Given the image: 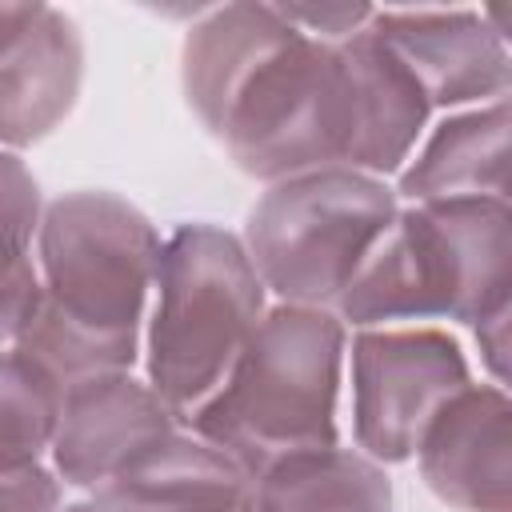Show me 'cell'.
<instances>
[{
    "label": "cell",
    "instance_id": "obj_17",
    "mask_svg": "<svg viewBox=\"0 0 512 512\" xmlns=\"http://www.w3.org/2000/svg\"><path fill=\"white\" fill-rule=\"evenodd\" d=\"M64 384L28 352L0 348V472L44 464L60 420Z\"/></svg>",
    "mask_w": 512,
    "mask_h": 512
},
{
    "label": "cell",
    "instance_id": "obj_8",
    "mask_svg": "<svg viewBox=\"0 0 512 512\" xmlns=\"http://www.w3.org/2000/svg\"><path fill=\"white\" fill-rule=\"evenodd\" d=\"M368 32L396 52L432 112L508 100V40L484 20L480 8H376Z\"/></svg>",
    "mask_w": 512,
    "mask_h": 512
},
{
    "label": "cell",
    "instance_id": "obj_1",
    "mask_svg": "<svg viewBox=\"0 0 512 512\" xmlns=\"http://www.w3.org/2000/svg\"><path fill=\"white\" fill-rule=\"evenodd\" d=\"M428 120V96L368 28L324 44L288 24L236 84L208 136L260 184L324 168L388 180L408 164Z\"/></svg>",
    "mask_w": 512,
    "mask_h": 512
},
{
    "label": "cell",
    "instance_id": "obj_21",
    "mask_svg": "<svg viewBox=\"0 0 512 512\" xmlns=\"http://www.w3.org/2000/svg\"><path fill=\"white\" fill-rule=\"evenodd\" d=\"M48 4H4L0 0V52H8L16 40H24L32 32V24L44 16Z\"/></svg>",
    "mask_w": 512,
    "mask_h": 512
},
{
    "label": "cell",
    "instance_id": "obj_4",
    "mask_svg": "<svg viewBox=\"0 0 512 512\" xmlns=\"http://www.w3.org/2000/svg\"><path fill=\"white\" fill-rule=\"evenodd\" d=\"M512 304L508 200L400 204L388 232L336 300L344 328L476 324Z\"/></svg>",
    "mask_w": 512,
    "mask_h": 512
},
{
    "label": "cell",
    "instance_id": "obj_19",
    "mask_svg": "<svg viewBox=\"0 0 512 512\" xmlns=\"http://www.w3.org/2000/svg\"><path fill=\"white\" fill-rule=\"evenodd\" d=\"M60 508H64V484L48 460L0 472V512H60Z\"/></svg>",
    "mask_w": 512,
    "mask_h": 512
},
{
    "label": "cell",
    "instance_id": "obj_6",
    "mask_svg": "<svg viewBox=\"0 0 512 512\" xmlns=\"http://www.w3.org/2000/svg\"><path fill=\"white\" fill-rule=\"evenodd\" d=\"M396 208V188L380 176L356 168L300 172L264 184L240 244L276 304L336 308Z\"/></svg>",
    "mask_w": 512,
    "mask_h": 512
},
{
    "label": "cell",
    "instance_id": "obj_13",
    "mask_svg": "<svg viewBox=\"0 0 512 512\" xmlns=\"http://www.w3.org/2000/svg\"><path fill=\"white\" fill-rule=\"evenodd\" d=\"M252 496V476L200 440L176 428L168 440L148 448L124 472L92 492L104 512H240Z\"/></svg>",
    "mask_w": 512,
    "mask_h": 512
},
{
    "label": "cell",
    "instance_id": "obj_16",
    "mask_svg": "<svg viewBox=\"0 0 512 512\" xmlns=\"http://www.w3.org/2000/svg\"><path fill=\"white\" fill-rule=\"evenodd\" d=\"M44 200L32 168L0 148V348L16 340L36 304V232Z\"/></svg>",
    "mask_w": 512,
    "mask_h": 512
},
{
    "label": "cell",
    "instance_id": "obj_23",
    "mask_svg": "<svg viewBox=\"0 0 512 512\" xmlns=\"http://www.w3.org/2000/svg\"><path fill=\"white\" fill-rule=\"evenodd\" d=\"M240 512H252V504H244V508H240Z\"/></svg>",
    "mask_w": 512,
    "mask_h": 512
},
{
    "label": "cell",
    "instance_id": "obj_2",
    "mask_svg": "<svg viewBox=\"0 0 512 512\" xmlns=\"http://www.w3.org/2000/svg\"><path fill=\"white\" fill-rule=\"evenodd\" d=\"M160 240L156 224L116 192L76 188L48 200L36 232V304L12 348L60 384L132 372Z\"/></svg>",
    "mask_w": 512,
    "mask_h": 512
},
{
    "label": "cell",
    "instance_id": "obj_5",
    "mask_svg": "<svg viewBox=\"0 0 512 512\" xmlns=\"http://www.w3.org/2000/svg\"><path fill=\"white\" fill-rule=\"evenodd\" d=\"M264 312L268 292L236 232L196 220L160 240L140 356L180 428L224 384Z\"/></svg>",
    "mask_w": 512,
    "mask_h": 512
},
{
    "label": "cell",
    "instance_id": "obj_9",
    "mask_svg": "<svg viewBox=\"0 0 512 512\" xmlns=\"http://www.w3.org/2000/svg\"><path fill=\"white\" fill-rule=\"evenodd\" d=\"M180 420L132 372H100L64 384L48 464L64 488L96 492L148 448L168 440Z\"/></svg>",
    "mask_w": 512,
    "mask_h": 512
},
{
    "label": "cell",
    "instance_id": "obj_22",
    "mask_svg": "<svg viewBox=\"0 0 512 512\" xmlns=\"http://www.w3.org/2000/svg\"><path fill=\"white\" fill-rule=\"evenodd\" d=\"M60 512H104V508H96L92 500H76V504H64Z\"/></svg>",
    "mask_w": 512,
    "mask_h": 512
},
{
    "label": "cell",
    "instance_id": "obj_12",
    "mask_svg": "<svg viewBox=\"0 0 512 512\" xmlns=\"http://www.w3.org/2000/svg\"><path fill=\"white\" fill-rule=\"evenodd\" d=\"M508 100L448 112L412 148L396 172V200H508Z\"/></svg>",
    "mask_w": 512,
    "mask_h": 512
},
{
    "label": "cell",
    "instance_id": "obj_20",
    "mask_svg": "<svg viewBox=\"0 0 512 512\" xmlns=\"http://www.w3.org/2000/svg\"><path fill=\"white\" fill-rule=\"evenodd\" d=\"M508 328H512V304L508 308H496L488 312L484 320L472 324V336H476V348H480V364L488 368V384H508Z\"/></svg>",
    "mask_w": 512,
    "mask_h": 512
},
{
    "label": "cell",
    "instance_id": "obj_3",
    "mask_svg": "<svg viewBox=\"0 0 512 512\" xmlns=\"http://www.w3.org/2000/svg\"><path fill=\"white\" fill-rule=\"evenodd\" d=\"M348 328L332 308L268 304L224 384L188 416V432L248 476L304 448L340 444Z\"/></svg>",
    "mask_w": 512,
    "mask_h": 512
},
{
    "label": "cell",
    "instance_id": "obj_18",
    "mask_svg": "<svg viewBox=\"0 0 512 512\" xmlns=\"http://www.w3.org/2000/svg\"><path fill=\"white\" fill-rule=\"evenodd\" d=\"M280 16L300 28L304 36L312 40H324V44H340L348 36H356L360 28H368L372 20V4H348V0H336V4H276Z\"/></svg>",
    "mask_w": 512,
    "mask_h": 512
},
{
    "label": "cell",
    "instance_id": "obj_15",
    "mask_svg": "<svg viewBox=\"0 0 512 512\" xmlns=\"http://www.w3.org/2000/svg\"><path fill=\"white\" fill-rule=\"evenodd\" d=\"M252 512H392L384 464L352 444L304 448L252 476Z\"/></svg>",
    "mask_w": 512,
    "mask_h": 512
},
{
    "label": "cell",
    "instance_id": "obj_7",
    "mask_svg": "<svg viewBox=\"0 0 512 512\" xmlns=\"http://www.w3.org/2000/svg\"><path fill=\"white\" fill-rule=\"evenodd\" d=\"M352 384V448L376 464H408L428 420L472 384L468 356L448 328H352L344 352Z\"/></svg>",
    "mask_w": 512,
    "mask_h": 512
},
{
    "label": "cell",
    "instance_id": "obj_14",
    "mask_svg": "<svg viewBox=\"0 0 512 512\" xmlns=\"http://www.w3.org/2000/svg\"><path fill=\"white\" fill-rule=\"evenodd\" d=\"M288 32V20L276 4H220L204 8L180 44V88L196 120L212 132L236 84L252 64Z\"/></svg>",
    "mask_w": 512,
    "mask_h": 512
},
{
    "label": "cell",
    "instance_id": "obj_11",
    "mask_svg": "<svg viewBox=\"0 0 512 512\" xmlns=\"http://www.w3.org/2000/svg\"><path fill=\"white\" fill-rule=\"evenodd\" d=\"M84 36L60 8H44L24 40L0 52V148L48 140L80 100Z\"/></svg>",
    "mask_w": 512,
    "mask_h": 512
},
{
    "label": "cell",
    "instance_id": "obj_10",
    "mask_svg": "<svg viewBox=\"0 0 512 512\" xmlns=\"http://www.w3.org/2000/svg\"><path fill=\"white\" fill-rule=\"evenodd\" d=\"M416 468L456 512H512V400L500 384H464L424 428Z\"/></svg>",
    "mask_w": 512,
    "mask_h": 512
}]
</instances>
